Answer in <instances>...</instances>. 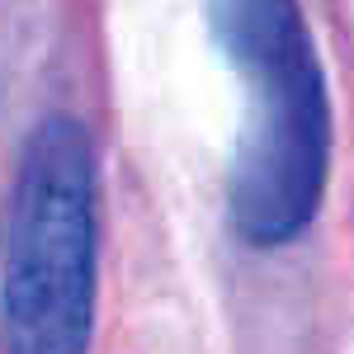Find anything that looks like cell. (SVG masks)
Segmentation results:
<instances>
[{
	"mask_svg": "<svg viewBox=\"0 0 354 354\" xmlns=\"http://www.w3.org/2000/svg\"><path fill=\"white\" fill-rule=\"evenodd\" d=\"M236 76L250 81V128L232 165V218L255 245H283L312 222L326 189V76L298 0H208Z\"/></svg>",
	"mask_w": 354,
	"mask_h": 354,
	"instance_id": "6da1fadb",
	"label": "cell"
},
{
	"mask_svg": "<svg viewBox=\"0 0 354 354\" xmlns=\"http://www.w3.org/2000/svg\"><path fill=\"white\" fill-rule=\"evenodd\" d=\"M0 317L10 354H85L95 326V151L76 118H43L15 170Z\"/></svg>",
	"mask_w": 354,
	"mask_h": 354,
	"instance_id": "7a4b0ae2",
	"label": "cell"
}]
</instances>
